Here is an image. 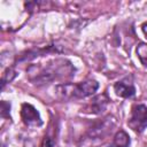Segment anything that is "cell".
Instances as JSON below:
<instances>
[{"label": "cell", "instance_id": "cell-5", "mask_svg": "<svg viewBox=\"0 0 147 147\" xmlns=\"http://www.w3.org/2000/svg\"><path fill=\"white\" fill-rule=\"evenodd\" d=\"M21 118L28 126H40L42 124L39 111L31 103H22L21 106Z\"/></svg>", "mask_w": 147, "mask_h": 147}, {"label": "cell", "instance_id": "cell-10", "mask_svg": "<svg viewBox=\"0 0 147 147\" xmlns=\"http://www.w3.org/2000/svg\"><path fill=\"white\" fill-rule=\"evenodd\" d=\"M136 52H137V56L140 60L141 64L145 68H147V44L146 42H140L137 46Z\"/></svg>", "mask_w": 147, "mask_h": 147}, {"label": "cell", "instance_id": "cell-8", "mask_svg": "<svg viewBox=\"0 0 147 147\" xmlns=\"http://www.w3.org/2000/svg\"><path fill=\"white\" fill-rule=\"evenodd\" d=\"M129 146H130L129 134L125 131L119 130L116 132V134L113 138V141L107 147H129Z\"/></svg>", "mask_w": 147, "mask_h": 147}, {"label": "cell", "instance_id": "cell-2", "mask_svg": "<svg viewBox=\"0 0 147 147\" xmlns=\"http://www.w3.org/2000/svg\"><path fill=\"white\" fill-rule=\"evenodd\" d=\"M99 88V83L94 79H87L79 83H61L54 87L55 96L62 101L84 99L94 94Z\"/></svg>", "mask_w": 147, "mask_h": 147}, {"label": "cell", "instance_id": "cell-4", "mask_svg": "<svg viewBox=\"0 0 147 147\" xmlns=\"http://www.w3.org/2000/svg\"><path fill=\"white\" fill-rule=\"evenodd\" d=\"M127 125L137 133H141L147 127V107L141 103H136L131 108Z\"/></svg>", "mask_w": 147, "mask_h": 147}, {"label": "cell", "instance_id": "cell-9", "mask_svg": "<svg viewBox=\"0 0 147 147\" xmlns=\"http://www.w3.org/2000/svg\"><path fill=\"white\" fill-rule=\"evenodd\" d=\"M56 132H57L56 127L49 126L47 133L44 137L41 147H55V144H56Z\"/></svg>", "mask_w": 147, "mask_h": 147}, {"label": "cell", "instance_id": "cell-12", "mask_svg": "<svg viewBox=\"0 0 147 147\" xmlns=\"http://www.w3.org/2000/svg\"><path fill=\"white\" fill-rule=\"evenodd\" d=\"M141 30H142V32H144L145 37L147 38V23H144V24L141 25Z\"/></svg>", "mask_w": 147, "mask_h": 147}, {"label": "cell", "instance_id": "cell-7", "mask_svg": "<svg viewBox=\"0 0 147 147\" xmlns=\"http://www.w3.org/2000/svg\"><path fill=\"white\" fill-rule=\"evenodd\" d=\"M114 91H115L116 95H118L121 98H124V99L132 98L136 94L134 85L127 79H122V80L116 82L114 84Z\"/></svg>", "mask_w": 147, "mask_h": 147}, {"label": "cell", "instance_id": "cell-6", "mask_svg": "<svg viewBox=\"0 0 147 147\" xmlns=\"http://www.w3.org/2000/svg\"><path fill=\"white\" fill-rule=\"evenodd\" d=\"M109 103V98L107 94H99L95 95L91 101L86 103V106L83 108V111L86 114H92V115H99L103 113Z\"/></svg>", "mask_w": 147, "mask_h": 147}, {"label": "cell", "instance_id": "cell-11", "mask_svg": "<svg viewBox=\"0 0 147 147\" xmlns=\"http://www.w3.org/2000/svg\"><path fill=\"white\" fill-rule=\"evenodd\" d=\"M16 77V71L11 68H8L6 71H3L2 74V79H1V83H2V87H5V85L7 83H10L14 78Z\"/></svg>", "mask_w": 147, "mask_h": 147}, {"label": "cell", "instance_id": "cell-1", "mask_svg": "<svg viewBox=\"0 0 147 147\" xmlns=\"http://www.w3.org/2000/svg\"><path fill=\"white\" fill-rule=\"evenodd\" d=\"M28 79L37 85H46L56 80H63L75 75V67L72 63L62 57L48 60L36 64H30L26 69Z\"/></svg>", "mask_w": 147, "mask_h": 147}, {"label": "cell", "instance_id": "cell-3", "mask_svg": "<svg viewBox=\"0 0 147 147\" xmlns=\"http://www.w3.org/2000/svg\"><path fill=\"white\" fill-rule=\"evenodd\" d=\"M117 124V119L116 117H114L113 115H108L102 119H99L96 122H94L85 132V134L83 136V144L87 142V144H95V142H100L102 140H105L115 129Z\"/></svg>", "mask_w": 147, "mask_h": 147}]
</instances>
